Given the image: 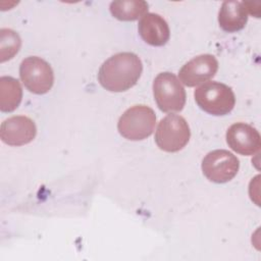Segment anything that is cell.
I'll return each mask as SVG.
<instances>
[{
	"instance_id": "cell-1",
	"label": "cell",
	"mask_w": 261,
	"mask_h": 261,
	"mask_svg": "<svg viewBox=\"0 0 261 261\" xmlns=\"http://www.w3.org/2000/svg\"><path fill=\"white\" fill-rule=\"evenodd\" d=\"M142 71L143 63L137 54L120 52L102 63L98 71V81L105 90L120 93L133 88Z\"/></svg>"
},
{
	"instance_id": "cell-7",
	"label": "cell",
	"mask_w": 261,
	"mask_h": 261,
	"mask_svg": "<svg viewBox=\"0 0 261 261\" xmlns=\"http://www.w3.org/2000/svg\"><path fill=\"white\" fill-rule=\"evenodd\" d=\"M203 174L212 182L224 184L232 179L240 168V161L236 155L224 149L213 150L202 160Z\"/></svg>"
},
{
	"instance_id": "cell-10",
	"label": "cell",
	"mask_w": 261,
	"mask_h": 261,
	"mask_svg": "<svg viewBox=\"0 0 261 261\" xmlns=\"http://www.w3.org/2000/svg\"><path fill=\"white\" fill-rule=\"evenodd\" d=\"M37 134L35 122L28 116L17 115L5 119L1 123L0 137L9 146H23L31 143Z\"/></svg>"
},
{
	"instance_id": "cell-5",
	"label": "cell",
	"mask_w": 261,
	"mask_h": 261,
	"mask_svg": "<svg viewBox=\"0 0 261 261\" xmlns=\"http://www.w3.org/2000/svg\"><path fill=\"white\" fill-rule=\"evenodd\" d=\"M191 138L187 120L177 114H168L160 120L155 133V143L164 152H178L186 147Z\"/></svg>"
},
{
	"instance_id": "cell-6",
	"label": "cell",
	"mask_w": 261,
	"mask_h": 261,
	"mask_svg": "<svg viewBox=\"0 0 261 261\" xmlns=\"http://www.w3.org/2000/svg\"><path fill=\"white\" fill-rule=\"evenodd\" d=\"M19 76L24 87L36 95L48 93L54 84L52 67L38 56H29L21 61Z\"/></svg>"
},
{
	"instance_id": "cell-3",
	"label": "cell",
	"mask_w": 261,
	"mask_h": 261,
	"mask_svg": "<svg viewBox=\"0 0 261 261\" xmlns=\"http://www.w3.org/2000/svg\"><path fill=\"white\" fill-rule=\"evenodd\" d=\"M156 115L147 105H135L119 117L117 129L120 136L129 141H141L150 137L155 128Z\"/></svg>"
},
{
	"instance_id": "cell-12",
	"label": "cell",
	"mask_w": 261,
	"mask_h": 261,
	"mask_svg": "<svg viewBox=\"0 0 261 261\" xmlns=\"http://www.w3.org/2000/svg\"><path fill=\"white\" fill-rule=\"evenodd\" d=\"M248 9L246 2L224 1L218 13L219 27L227 33H234L243 30L248 21Z\"/></svg>"
},
{
	"instance_id": "cell-11",
	"label": "cell",
	"mask_w": 261,
	"mask_h": 261,
	"mask_svg": "<svg viewBox=\"0 0 261 261\" xmlns=\"http://www.w3.org/2000/svg\"><path fill=\"white\" fill-rule=\"evenodd\" d=\"M138 31L141 38L149 45L160 47L165 45L170 37V31L166 20L157 13H146L141 17Z\"/></svg>"
},
{
	"instance_id": "cell-15",
	"label": "cell",
	"mask_w": 261,
	"mask_h": 261,
	"mask_svg": "<svg viewBox=\"0 0 261 261\" xmlns=\"http://www.w3.org/2000/svg\"><path fill=\"white\" fill-rule=\"evenodd\" d=\"M21 39L19 35L11 29L0 30V61L5 62L13 58L19 51Z\"/></svg>"
},
{
	"instance_id": "cell-9",
	"label": "cell",
	"mask_w": 261,
	"mask_h": 261,
	"mask_svg": "<svg viewBox=\"0 0 261 261\" xmlns=\"http://www.w3.org/2000/svg\"><path fill=\"white\" fill-rule=\"evenodd\" d=\"M226 143L234 152L249 156L257 153L261 147L259 132L245 122L231 124L226 132Z\"/></svg>"
},
{
	"instance_id": "cell-2",
	"label": "cell",
	"mask_w": 261,
	"mask_h": 261,
	"mask_svg": "<svg viewBox=\"0 0 261 261\" xmlns=\"http://www.w3.org/2000/svg\"><path fill=\"white\" fill-rule=\"evenodd\" d=\"M194 97L200 109L214 116L228 114L236 104L231 88L218 82H207L198 87Z\"/></svg>"
},
{
	"instance_id": "cell-13",
	"label": "cell",
	"mask_w": 261,
	"mask_h": 261,
	"mask_svg": "<svg viewBox=\"0 0 261 261\" xmlns=\"http://www.w3.org/2000/svg\"><path fill=\"white\" fill-rule=\"evenodd\" d=\"M148 3L144 0H117L109 6L113 17L121 21H134L148 13Z\"/></svg>"
},
{
	"instance_id": "cell-14",
	"label": "cell",
	"mask_w": 261,
	"mask_h": 261,
	"mask_svg": "<svg viewBox=\"0 0 261 261\" xmlns=\"http://www.w3.org/2000/svg\"><path fill=\"white\" fill-rule=\"evenodd\" d=\"M22 89L19 82L12 76L0 77V110L12 112L20 104Z\"/></svg>"
},
{
	"instance_id": "cell-8",
	"label": "cell",
	"mask_w": 261,
	"mask_h": 261,
	"mask_svg": "<svg viewBox=\"0 0 261 261\" xmlns=\"http://www.w3.org/2000/svg\"><path fill=\"white\" fill-rule=\"evenodd\" d=\"M218 69V61L211 54H201L188 61L179 69L180 82L187 87H196L212 79Z\"/></svg>"
},
{
	"instance_id": "cell-4",
	"label": "cell",
	"mask_w": 261,
	"mask_h": 261,
	"mask_svg": "<svg viewBox=\"0 0 261 261\" xmlns=\"http://www.w3.org/2000/svg\"><path fill=\"white\" fill-rule=\"evenodd\" d=\"M153 94L158 108L166 113L179 112L186 104V91L172 72H160L153 82Z\"/></svg>"
}]
</instances>
